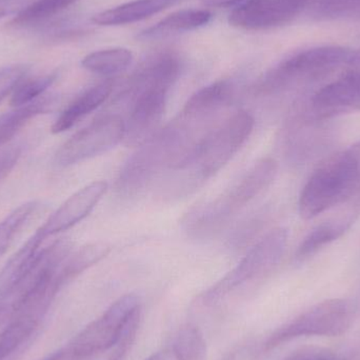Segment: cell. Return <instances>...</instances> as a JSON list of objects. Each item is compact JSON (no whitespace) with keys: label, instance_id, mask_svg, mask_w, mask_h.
<instances>
[{"label":"cell","instance_id":"cell-1","mask_svg":"<svg viewBox=\"0 0 360 360\" xmlns=\"http://www.w3.org/2000/svg\"><path fill=\"white\" fill-rule=\"evenodd\" d=\"M180 67L168 56L152 57L131 80L124 96L130 101V114L124 143L141 147L160 130L170 89L179 79Z\"/></svg>","mask_w":360,"mask_h":360},{"label":"cell","instance_id":"cell-2","mask_svg":"<svg viewBox=\"0 0 360 360\" xmlns=\"http://www.w3.org/2000/svg\"><path fill=\"white\" fill-rule=\"evenodd\" d=\"M253 116L247 111H238L214 127L194 151L172 169L186 179V188L198 186L219 172L245 145L253 132Z\"/></svg>","mask_w":360,"mask_h":360},{"label":"cell","instance_id":"cell-3","mask_svg":"<svg viewBox=\"0 0 360 360\" xmlns=\"http://www.w3.org/2000/svg\"><path fill=\"white\" fill-rule=\"evenodd\" d=\"M360 186V158L357 150L336 154L314 171L302 188L298 210L310 220L344 202Z\"/></svg>","mask_w":360,"mask_h":360},{"label":"cell","instance_id":"cell-4","mask_svg":"<svg viewBox=\"0 0 360 360\" xmlns=\"http://www.w3.org/2000/svg\"><path fill=\"white\" fill-rule=\"evenodd\" d=\"M353 54L354 51L332 46H316L294 53L264 75L258 84V93L272 94L296 82L321 77L338 68L347 67Z\"/></svg>","mask_w":360,"mask_h":360},{"label":"cell","instance_id":"cell-5","mask_svg":"<svg viewBox=\"0 0 360 360\" xmlns=\"http://www.w3.org/2000/svg\"><path fill=\"white\" fill-rule=\"evenodd\" d=\"M287 243L288 231L285 229L276 228L270 231L231 272L201 296L202 304L213 306L233 290L268 274L283 257Z\"/></svg>","mask_w":360,"mask_h":360},{"label":"cell","instance_id":"cell-6","mask_svg":"<svg viewBox=\"0 0 360 360\" xmlns=\"http://www.w3.org/2000/svg\"><path fill=\"white\" fill-rule=\"evenodd\" d=\"M354 321V310L344 300L319 302L306 312L281 326L264 342V350H272L289 340L304 336L342 335Z\"/></svg>","mask_w":360,"mask_h":360},{"label":"cell","instance_id":"cell-7","mask_svg":"<svg viewBox=\"0 0 360 360\" xmlns=\"http://www.w3.org/2000/svg\"><path fill=\"white\" fill-rule=\"evenodd\" d=\"M139 310L141 304L136 295L127 294L118 298L72 340L65 349L67 355L84 359L112 350L120 342L133 315Z\"/></svg>","mask_w":360,"mask_h":360},{"label":"cell","instance_id":"cell-8","mask_svg":"<svg viewBox=\"0 0 360 360\" xmlns=\"http://www.w3.org/2000/svg\"><path fill=\"white\" fill-rule=\"evenodd\" d=\"M126 124L116 114L97 118L61 146L55 155L57 166H73L110 151L124 141Z\"/></svg>","mask_w":360,"mask_h":360},{"label":"cell","instance_id":"cell-9","mask_svg":"<svg viewBox=\"0 0 360 360\" xmlns=\"http://www.w3.org/2000/svg\"><path fill=\"white\" fill-rule=\"evenodd\" d=\"M308 0H245L229 16L233 27L249 31L287 25L304 14Z\"/></svg>","mask_w":360,"mask_h":360},{"label":"cell","instance_id":"cell-10","mask_svg":"<svg viewBox=\"0 0 360 360\" xmlns=\"http://www.w3.org/2000/svg\"><path fill=\"white\" fill-rule=\"evenodd\" d=\"M109 184L103 180L91 182L70 196L44 224L36 231L46 240L73 228L93 211L97 203L107 193Z\"/></svg>","mask_w":360,"mask_h":360},{"label":"cell","instance_id":"cell-11","mask_svg":"<svg viewBox=\"0 0 360 360\" xmlns=\"http://www.w3.org/2000/svg\"><path fill=\"white\" fill-rule=\"evenodd\" d=\"M340 77L321 88L313 97V107L326 115L345 110L360 111V51L354 52Z\"/></svg>","mask_w":360,"mask_h":360},{"label":"cell","instance_id":"cell-12","mask_svg":"<svg viewBox=\"0 0 360 360\" xmlns=\"http://www.w3.org/2000/svg\"><path fill=\"white\" fill-rule=\"evenodd\" d=\"M235 91L236 86L231 79L212 82L199 89L188 99L180 115L194 124L210 128L220 112L232 103Z\"/></svg>","mask_w":360,"mask_h":360},{"label":"cell","instance_id":"cell-13","mask_svg":"<svg viewBox=\"0 0 360 360\" xmlns=\"http://www.w3.org/2000/svg\"><path fill=\"white\" fill-rule=\"evenodd\" d=\"M278 165L273 158H266L256 162L240 181L226 195L221 196L228 209L236 214L262 194L274 181Z\"/></svg>","mask_w":360,"mask_h":360},{"label":"cell","instance_id":"cell-14","mask_svg":"<svg viewBox=\"0 0 360 360\" xmlns=\"http://www.w3.org/2000/svg\"><path fill=\"white\" fill-rule=\"evenodd\" d=\"M233 217L234 215L224 205L221 198H218L188 212L182 226L191 238L205 240L219 234Z\"/></svg>","mask_w":360,"mask_h":360},{"label":"cell","instance_id":"cell-15","mask_svg":"<svg viewBox=\"0 0 360 360\" xmlns=\"http://www.w3.org/2000/svg\"><path fill=\"white\" fill-rule=\"evenodd\" d=\"M113 84L111 82H103L91 86L76 97L53 124L52 133L59 134L73 128L78 122L86 115L98 109L111 95Z\"/></svg>","mask_w":360,"mask_h":360},{"label":"cell","instance_id":"cell-16","mask_svg":"<svg viewBox=\"0 0 360 360\" xmlns=\"http://www.w3.org/2000/svg\"><path fill=\"white\" fill-rule=\"evenodd\" d=\"M172 4V0H134L93 16L99 25H122L149 18Z\"/></svg>","mask_w":360,"mask_h":360},{"label":"cell","instance_id":"cell-17","mask_svg":"<svg viewBox=\"0 0 360 360\" xmlns=\"http://www.w3.org/2000/svg\"><path fill=\"white\" fill-rule=\"evenodd\" d=\"M55 103L56 99L54 96H41L33 103L0 114V147L14 139L17 133L20 132L34 118L51 111Z\"/></svg>","mask_w":360,"mask_h":360},{"label":"cell","instance_id":"cell-18","mask_svg":"<svg viewBox=\"0 0 360 360\" xmlns=\"http://www.w3.org/2000/svg\"><path fill=\"white\" fill-rule=\"evenodd\" d=\"M133 61V53L126 48H111L95 51L86 55L82 65L91 73L113 76L128 70Z\"/></svg>","mask_w":360,"mask_h":360},{"label":"cell","instance_id":"cell-19","mask_svg":"<svg viewBox=\"0 0 360 360\" xmlns=\"http://www.w3.org/2000/svg\"><path fill=\"white\" fill-rule=\"evenodd\" d=\"M304 14L319 21L360 22V0H308Z\"/></svg>","mask_w":360,"mask_h":360},{"label":"cell","instance_id":"cell-20","mask_svg":"<svg viewBox=\"0 0 360 360\" xmlns=\"http://www.w3.org/2000/svg\"><path fill=\"white\" fill-rule=\"evenodd\" d=\"M212 13L207 10L177 11L162 19V21L150 27L143 33L146 37L162 35V34L174 33V32H186L205 27L211 21Z\"/></svg>","mask_w":360,"mask_h":360},{"label":"cell","instance_id":"cell-21","mask_svg":"<svg viewBox=\"0 0 360 360\" xmlns=\"http://www.w3.org/2000/svg\"><path fill=\"white\" fill-rule=\"evenodd\" d=\"M352 218L325 222L311 231L298 247L296 258L304 260L316 254L319 250L342 237L352 224Z\"/></svg>","mask_w":360,"mask_h":360},{"label":"cell","instance_id":"cell-22","mask_svg":"<svg viewBox=\"0 0 360 360\" xmlns=\"http://www.w3.org/2000/svg\"><path fill=\"white\" fill-rule=\"evenodd\" d=\"M207 342L196 326L180 328L173 344V354L177 360H207Z\"/></svg>","mask_w":360,"mask_h":360},{"label":"cell","instance_id":"cell-23","mask_svg":"<svg viewBox=\"0 0 360 360\" xmlns=\"http://www.w3.org/2000/svg\"><path fill=\"white\" fill-rule=\"evenodd\" d=\"M111 247L105 243H94L80 248L78 251L70 253L63 262L65 272L73 281L78 275L107 257Z\"/></svg>","mask_w":360,"mask_h":360},{"label":"cell","instance_id":"cell-24","mask_svg":"<svg viewBox=\"0 0 360 360\" xmlns=\"http://www.w3.org/2000/svg\"><path fill=\"white\" fill-rule=\"evenodd\" d=\"M37 207L35 201L23 203L0 221V257L6 253L15 237L34 215Z\"/></svg>","mask_w":360,"mask_h":360},{"label":"cell","instance_id":"cell-25","mask_svg":"<svg viewBox=\"0 0 360 360\" xmlns=\"http://www.w3.org/2000/svg\"><path fill=\"white\" fill-rule=\"evenodd\" d=\"M56 79L57 73L25 78L13 92L11 105L16 108L33 103L36 99L44 96V93L54 84Z\"/></svg>","mask_w":360,"mask_h":360},{"label":"cell","instance_id":"cell-26","mask_svg":"<svg viewBox=\"0 0 360 360\" xmlns=\"http://www.w3.org/2000/svg\"><path fill=\"white\" fill-rule=\"evenodd\" d=\"M78 0H38L25 12L15 18L17 25H30L58 14Z\"/></svg>","mask_w":360,"mask_h":360},{"label":"cell","instance_id":"cell-27","mask_svg":"<svg viewBox=\"0 0 360 360\" xmlns=\"http://www.w3.org/2000/svg\"><path fill=\"white\" fill-rule=\"evenodd\" d=\"M30 65L25 63L8 65L0 69V103L25 79L29 73Z\"/></svg>","mask_w":360,"mask_h":360},{"label":"cell","instance_id":"cell-28","mask_svg":"<svg viewBox=\"0 0 360 360\" xmlns=\"http://www.w3.org/2000/svg\"><path fill=\"white\" fill-rule=\"evenodd\" d=\"M22 149L19 146L11 147L0 152V181H2L16 166L21 158Z\"/></svg>","mask_w":360,"mask_h":360},{"label":"cell","instance_id":"cell-29","mask_svg":"<svg viewBox=\"0 0 360 360\" xmlns=\"http://www.w3.org/2000/svg\"><path fill=\"white\" fill-rule=\"evenodd\" d=\"M38 0H0V20L8 16H19Z\"/></svg>","mask_w":360,"mask_h":360},{"label":"cell","instance_id":"cell-30","mask_svg":"<svg viewBox=\"0 0 360 360\" xmlns=\"http://www.w3.org/2000/svg\"><path fill=\"white\" fill-rule=\"evenodd\" d=\"M285 360H340L333 353L321 349H304L294 353Z\"/></svg>","mask_w":360,"mask_h":360},{"label":"cell","instance_id":"cell-31","mask_svg":"<svg viewBox=\"0 0 360 360\" xmlns=\"http://www.w3.org/2000/svg\"><path fill=\"white\" fill-rule=\"evenodd\" d=\"M243 1H245V0H203V2H205L207 6H218V8L235 6V4L238 6V4H241Z\"/></svg>","mask_w":360,"mask_h":360},{"label":"cell","instance_id":"cell-32","mask_svg":"<svg viewBox=\"0 0 360 360\" xmlns=\"http://www.w3.org/2000/svg\"><path fill=\"white\" fill-rule=\"evenodd\" d=\"M65 355H67L65 349H63V350L56 351V352L49 354L48 356L44 357V359L40 360H63Z\"/></svg>","mask_w":360,"mask_h":360},{"label":"cell","instance_id":"cell-33","mask_svg":"<svg viewBox=\"0 0 360 360\" xmlns=\"http://www.w3.org/2000/svg\"><path fill=\"white\" fill-rule=\"evenodd\" d=\"M146 360H170V356H169L168 352H158L154 353Z\"/></svg>","mask_w":360,"mask_h":360},{"label":"cell","instance_id":"cell-34","mask_svg":"<svg viewBox=\"0 0 360 360\" xmlns=\"http://www.w3.org/2000/svg\"><path fill=\"white\" fill-rule=\"evenodd\" d=\"M172 1H173V0H172Z\"/></svg>","mask_w":360,"mask_h":360}]
</instances>
